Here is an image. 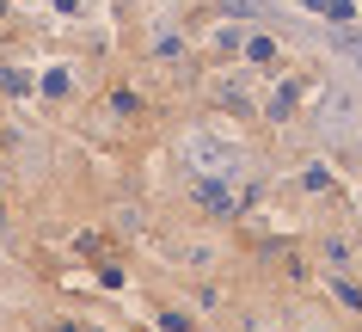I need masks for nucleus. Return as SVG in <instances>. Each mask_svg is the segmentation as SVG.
Listing matches in <instances>:
<instances>
[{
    "label": "nucleus",
    "mask_w": 362,
    "mask_h": 332,
    "mask_svg": "<svg viewBox=\"0 0 362 332\" xmlns=\"http://www.w3.org/2000/svg\"><path fill=\"white\" fill-rule=\"evenodd\" d=\"M320 123L332 130V136H344V130L356 123V98H350V93H325V105H320Z\"/></svg>",
    "instance_id": "1"
},
{
    "label": "nucleus",
    "mask_w": 362,
    "mask_h": 332,
    "mask_svg": "<svg viewBox=\"0 0 362 332\" xmlns=\"http://www.w3.org/2000/svg\"><path fill=\"white\" fill-rule=\"evenodd\" d=\"M246 50H252V62H270V56H276V43H270V38H252Z\"/></svg>",
    "instance_id": "2"
},
{
    "label": "nucleus",
    "mask_w": 362,
    "mask_h": 332,
    "mask_svg": "<svg viewBox=\"0 0 362 332\" xmlns=\"http://www.w3.org/2000/svg\"><path fill=\"white\" fill-rule=\"evenodd\" d=\"M320 13H332V19H350V0H313Z\"/></svg>",
    "instance_id": "3"
},
{
    "label": "nucleus",
    "mask_w": 362,
    "mask_h": 332,
    "mask_svg": "<svg viewBox=\"0 0 362 332\" xmlns=\"http://www.w3.org/2000/svg\"><path fill=\"white\" fill-rule=\"evenodd\" d=\"M344 50H350V56H356V68H362V38H338Z\"/></svg>",
    "instance_id": "4"
}]
</instances>
